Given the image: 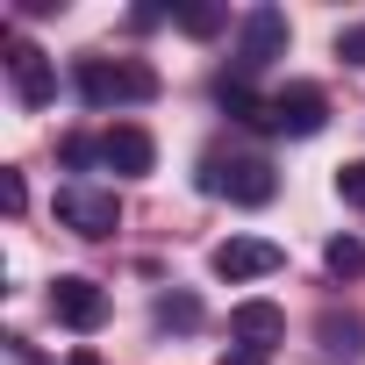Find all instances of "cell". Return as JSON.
<instances>
[{"mask_svg": "<svg viewBox=\"0 0 365 365\" xmlns=\"http://www.w3.org/2000/svg\"><path fill=\"white\" fill-rule=\"evenodd\" d=\"M72 86H79L86 108H143V101H158V72L143 58H79Z\"/></svg>", "mask_w": 365, "mask_h": 365, "instance_id": "cell-1", "label": "cell"}, {"mask_svg": "<svg viewBox=\"0 0 365 365\" xmlns=\"http://www.w3.org/2000/svg\"><path fill=\"white\" fill-rule=\"evenodd\" d=\"M201 187L222 194V201H237V208H265L279 194V179H272L265 158H208L201 165Z\"/></svg>", "mask_w": 365, "mask_h": 365, "instance_id": "cell-2", "label": "cell"}, {"mask_svg": "<svg viewBox=\"0 0 365 365\" xmlns=\"http://www.w3.org/2000/svg\"><path fill=\"white\" fill-rule=\"evenodd\" d=\"M322 122H329V93L315 79H294V86L265 93V129L272 136H322Z\"/></svg>", "mask_w": 365, "mask_h": 365, "instance_id": "cell-3", "label": "cell"}, {"mask_svg": "<svg viewBox=\"0 0 365 365\" xmlns=\"http://www.w3.org/2000/svg\"><path fill=\"white\" fill-rule=\"evenodd\" d=\"M58 222H65L72 237L101 244V237L122 230V201H115L108 187H58Z\"/></svg>", "mask_w": 365, "mask_h": 365, "instance_id": "cell-4", "label": "cell"}, {"mask_svg": "<svg viewBox=\"0 0 365 365\" xmlns=\"http://www.w3.org/2000/svg\"><path fill=\"white\" fill-rule=\"evenodd\" d=\"M279 51H287V15H279V8H251V15H244V36H237V79L265 72Z\"/></svg>", "mask_w": 365, "mask_h": 365, "instance_id": "cell-5", "label": "cell"}, {"mask_svg": "<svg viewBox=\"0 0 365 365\" xmlns=\"http://www.w3.org/2000/svg\"><path fill=\"white\" fill-rule=\"evenodd\" d=\"M8 86H15L22 108H51V93H58V72L29 36H8Z\"/></svg>", "mask_w": 365, "mask_h": 365, "instance_id": "cell-6", "label": "cell"}, {"mask_svg": "<svg viewBox=\"0 0 365 365\" xmlns=\"http://www.w3.org/2000/svg\"><path fill=\"white\" fill-rule=\"evenodd\" d=\"M208 265H215V279H265V272L287 265V251L272 237H230V244H215Z\"/></svg>", "mask_w": 365, "mask_h": 365, "instance_id": "cell-7", "label": "cell"}, {"mask_svg": "<svg viewBox=\"0 0 365 365\" xmlns=\"http://www.w3.org/2000/svg\"><path fill=\"white\" fill-rule=\"evenodd\" d=\"M51 315H58L65 329H101V322H108V294H101L93 279H79V272H58V279H51Z\"/></svg>", "mask_w": 365, "mask_h": 365, "instance_id": "cell-8", "label": "cell"}, {"mask_svg": "<svg viewBox=\"0 0 365 365\" xmlns=\"http://www.w3.org/2000/svg\"><path fill=\"white\" fill-rule=\"evenodd\" d=\"M101 165H108V172H122V179L150 172V165H158V143H150V129H136V122H115V129L101 136Z\"/></svg>", "mask_w": 365, "mask_h": 365, "instance_id": "cell-9", "label": "cell"}, {"mask_svg": "<svg viewBox=\"0 0 365 365\" xmlns=\"http://www.w3.org/2000/svg\"><path fill=\"white\" fill-rule=\"evenodd\" d=\"M230 329H237L251 351H272V344L287 336V315H279L272 301H237V308H230Z\"/></svg>", "mask_w": 365, "mask_h": 365, "instance_id": "cell-10", "label": "cell"}, {"mask_svg": "<svg viewBox=\"0 0 365 365\" xmlns=\"http://www.w3.org/2000/svg\"><path fill=\"white\" fill-rule=\"evenodd\" d=\"M315 336H322V351H329V358H344V365L365 351V322H358V315H336V308H322Z\"/></svg>", "mask_w": 365, "mask_h": 365, "instance_id": "cell-11", "label": "cell"}, {"mask_svg": "<svg viewBox=\"0 0 365 365\" xmlns=\"http://www.w3.org/2000/svg\"><path fill=\"white\" fill-rule=\"evenodd\" d=\"M322 265H329L336 279H358V272H365V244H358V237H329V244H322Z\"/></svg>", "mask_w": 365, "mask_h": 365, "instance_id": "cell-12", "label": "cell"}, {"mask_svg": "<svg viewBox=\"0 0 365 365\" xmlns=\"http://www.w3.org/2000/svg\"><path fill=\"white\" fill-rule=\"evenodd\" d=\"M158 322H165V329H194V322H201V301H194V294H165V301H158Z\"/></svg>", "mask_w": 365, "mask_h": 365, "instance_id": "cell-13", "label": "cell"}, {"mask_svg": "<svg viewBox=\"0 0 365 365\" xmlns=\"http://www.w3.org/2000/svg\"><path fill=\"white\" fill-rule=\"evenodd\" d=\"M179 29H187V36H215L222 29V8H179Z\"/></svg>", "mask_w": 365, "mask_h": 365, "instance_id": "cell-14", "label": "cell"}, {"mask_svg": "<svg viewBox=\"0 0 365 365\" xmlns=\"http://www.w3.org/2000/svg\"><path fill=\"white\" fill-rule=\"evenodd\" d=\"M336 58L365 72V22H351V29H336Z\"/></svg>", "mask_w": 365, "mask_h": 365, "instance_id": "cell-15", "label": "cell"}, {"mask_svg": "<svg viewBox=\"0 0 365 365\" xmlns=\"http://www.w3.org/2000/svg\"><path fill=\"white\" fill-rule=\"evenodd\" d=\"M336 194H344V201H351V208H365V158H358V165H344V172H336Z\"/></svg>", "mask_w": 365, "mask_h": 365, "instance_id": "cell-16", "label": "cell"}, {"mask_svg": "<svg viewBox=\"0 0 365 365\" xmlns=\"http://www.w3.org/2000/svg\"><path fill=\"white\" fill-rule=\"evenodd\" d=\"M0 208H8V215H22V208H29V187H22V172H0Z\"/></svg>", "mask_w": 365, "mask_h": 365, "instance_id": "cell-17", "label": "cell"}, {"mask_svg": "<svg viewBox=\"0 0 365 365\" xmlns=\"http://www.w3.org/2000/svg\"><path fill=\"white\" fill-rule=\"evenodd\" d=\"M101 158V143H86V136H65V165H93Z\"/></svg>", "mask_w": 365, "mask_h": 365, "instance_id": "cell-18", "label": "cell"}, {"mask_svg": "<svg viewBox=\"0 0 365 365\" xmlns=\"http://www.w3.org/2000/svg\"><path fill=\"white\" fill-rule=\"evenodd\" d=\"M222 365H265V351H251V344H244V351H230Z\"/></svg>", "mask_w": 365, "mask_h": 365, "instance_id": "cell-19", "label": "cell"}, {"mask_svg": "<svg viewBox=\"0 0 365 365\" xmlns=\"http://www.w3.org/2000/svg\"><path fill=\"white\" fill-rule=\"evenodd\" d=\"M65 365H101V358H93V351H72V358H65Z\"/></svg>", "mask_w": 365, "mask_h": 365, "instance_id": "cell-20", "label": "cell"}]
</instances>
